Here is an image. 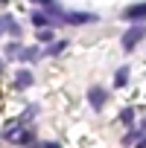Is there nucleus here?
I'll use <instances>...</instances> for the list:
<instances>
[{"mask_svg":"<svg viewBox=\"0 0 146 148\" xmlns=\"http://www.w3.org/2000/svg\"><path fill=\"white\" fill-rule=\"evenodd\" d=\"M143 38H146V26H143V23H134V26H129V29L123 32V38H120V47H123L126 52H131V49H134V47H137Z\"/></svg>","mask_w":146,"mask_h":148,"instance_id":"f257e3e1","label":"nucleus"},{"mask_svg":"<svg viewBox=\"0 0 146 148\" xmlns=\"http://www.w3.org/2000/svg\"><path fill=\"white\" fill-rule=\"evenodd\" d=\"M3 136H6L12 145H32V134H29V131H24V125H21V122H12L9 128H3Z\"/></svg>","mask_w":146,"mask_h":148,"instance_id":"f03ea898","label":"nucleus"},{"mask_svg":"<svg viewBox=\"0 0 146 148\" xmlns=\"http://www.w3.org/2000/svg\"><path fill=\"white\" fill-rule=\"evenodd\" d=\"M105 99H108V93H105L102 87H91V90H88V102H91L94 110H102V108H105Z\"/></svg>","mask_w":146,"mask_h":148,"instance_id":"7ed1b4c3","label":"nucleus"},{"mask_svg":"<svg viewBox=\"0 0 146 148\" xmlns=\"http://www.w3.org/2000/svg\"><path fill=\"white\" fill-rule=\"evenodd\" d=\"M123 18H126V21H140V23H143V18H146V3L129 6V9L123 12Z\"/></svg>","mask_w":146,"mask_h":148,"instance_id":"20e7f679","label":"nucleus"},{"mask_svg":"<svg viewBox=\"0 0 146 148\" xmlns=\"http://www.w3.org/2000/svg\"><path fill=\"white\" fill-rule=\"evenodd\" d=\"M97 15H76V12H64V23H97Z\"/></svg>","mask_w":146,"mask_h":148,"instance_id":"39448f33","label":"nucleus"},{"mask_svg":"<svg viewBox=\"0 0 146 148\" xmlns=\"http://www.w3.org/2000/svg\"><path fill=\"white\" fill-rule=\"evenodd\" d=\"M41 55H44V49H35V47H26V49L18 52L21 61H35V58H41Z\"/></svg>","mask_w":146,"mask_h":148,"instance_id":"423d86ee","label":"nucleus"},{"mask_svg":"<svg viewBox=\"0 0 146 148\" xmlns=\"http://www.w3.org/2000/svg\"><path fill=\"white\" fill-rule=\"evenodd\" d=\"M126 82H129V67H120L114 73V87H126Z\"/></svg>","mask_w":146,"mask_h":148,"instance_id":"0eeeda50","label":"nucleus"},{"mask_svg":"<svg viewBox=\"0 0 146 148\" xmlns=\"http://www.w3.org/2000/svg\"><path fill=\"white\" fill-rule=\"evenodd\" d=\"M32 23H35V26H47V29L53 26V21H50L47 12H35V15H32Z\"/></svg>","mask_w":146,"mask_h":148,"instance_id":"6e6552de","label":"nucleus"},{"mask_svg":"<svg viewBox=\"0 0 146 148\" xmlns=\"http://www.w3.org/2000/svg\"><path fill=\"white\" fill-rule=\"evenodd\" d=\"M29 84H32V73L29 70H21L18 73V87H29Z\"/></svg>","mask_w":146,"mask_h":148,"instance_id":"1a4fd4ad","label":"nucleus"},{"mask_svg":"<svg viewBox=\"0 0 146 148\" xmlns=\"http://www.w3.org/2000/svg\"><path fill=\"white\" fill-rule=\"evenodd\" d=\"M64 47H67V44H64V41H56V44H50V47H47V49H44V55H58V52H61V49H64Z\"/></svg>","mask_w":146,"mask_h":148,"instance_id":"9d476101","label":"nucleus"},{"mask_svg":"<svg viewBox=\"0 0 146 148\" xmlns=\"http://www.w3.org/2000/svg\"><path fill=\"white\" fill-rule=\"evenodd\" d=\"M35 113H38V108H35V105H29V108H26V113H21V119H18V122H21V125H26V122H32V116H35Z\"/></svg>","mask_w":146,"mask_h":148,"instance_id":"9b49d317","label":"nucleus"},{"mask_svg":"<svg viewBox=\"0 0 146 148\" xmlns=\"http://www.w3.org/2000/svg\"><path fill=\"white\" fill-rule=\"evenodd\" d=\"M120 122H123V125H131V122H134V110H131V108H126V110L120 113Z\"/></svg>","mask_w":146,"mask_h":148,"instance_id":"f8f14e48","label":"nucleus"},{"mask_svg":"<svg viewBox=\"0 0 146 148\" xmlns=\"http://www.w3.org/2000/svg\"><path fill=\"white\" fill-rule=\"evenodd\" d=\"M38 41L50 47V41H53V32H50V29H38Z\"/></svg>","mask_w":146,"mask_h":148,"instance_id":"ddd939ff","label":"nucleus"},{"mask_svg":"<svg viewBox=\"0 0 146 148\" xmlns=\"http://www.w3.org/2000/svg\"><path fill=\"white\" fill-rule=\"evenodd\" d=\"M6 29H9V35H15V38H18V35H21V26H18V23H15V21H12V18H9V21H6Z\"/></svg>","mask_w":146,"mask_h":148,"instance_id":"4468645a","label":"nucleus"},{"mask_svg":"<svg viewBox=\"0 0 146 148\" xmlns=\"http://www.w3.org/2000/svg\"><path fill=\"white\" fill-rule=\"evenodd\" d=\"M134 136H140V131H131V134H126V136H123V145H131V139H134Z\"/></svg>","mask_w":146,"mask_h":148,"instance_id":"2eb2a0df","label":"nucleus"},{"mask_svg":"<svg viewBox=\"0 0 146 148\" xmlns=\"http://www.w3.org/2000/svg\"><path fill=\"white\" fill-rule=\"evenodd\" d=\"M41 148H61V145H58V142H44Z\"/></svg>","mask_w":146,"mask_h":148,"instance_id":"dca6fc26","label":"nucleus"},{"mask_svg":"<svg viewBox=\"0 0 146 148\" xmlns=\"http://www.w3.org/2000/svg\"><path fill=\"white\" fill-rule=\"evenodd\" d=\"M6 21H9V18H0V32H3V29H6Z\"/></svg>","mask_w":146,"mask_h":148,"instance_id":"f3484780","label":"nucleus"},{"mask_svg":"<svg viewBox=\"0 0 146 148\" xmlns=\"http://www.w3.org/2000/svg\"><path fill=\"white\" fill-rule=\"evenodd\" d=\"M32 3H38V6H47V3H50V0H32Z\"/></svg>","mask_w":146,"mask_h":148,"instance_id":"a211bd4d","label":"nucleus"},{"mask_svg":"<svg viewBox=\"0 0 146 148\" xmlns=\"http://www.w3.org/2000/svg\"><path fill=\"white\" fill-rule=\"evenodd\" d=\"M137 148H146V136H143V139H140V145H137Z\"/></svg>","mask_w":146,"mask_h":148,"instance_id":"6ab92c4d","label":"nucleus"},{"mask_svg":"<svg viewBox=\"0 0 146 148\" xmlns=\"http://www.w3.org/2000/svg\"><path fill=\"white\" fill-rule=\"evenodd\" d=\"M0 70H3V58H0Z\"/></svg>","mask_w":146,"mask_h":148,"instance_id":"aec40b11","label":"nucleus"}]
</instances>
